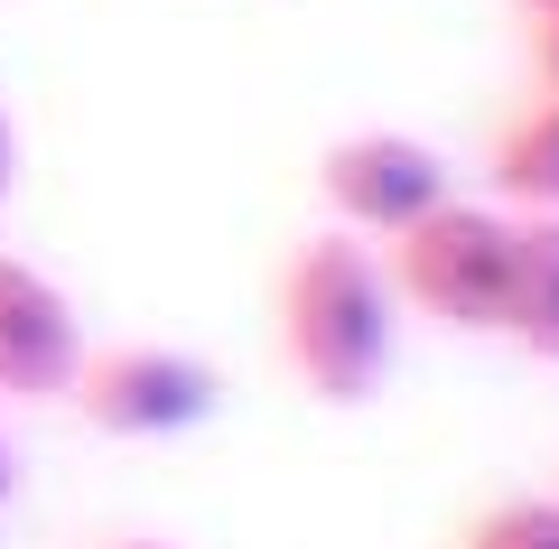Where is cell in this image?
Returning <instances> with one entry per match:
<instances>
[{
	"instance_id": "cell-1",
	"label": "cell",
	"mask_w": 559,
	"mask_h": 549,
	"mask_svg": "<svg viewBox=\"0 0 559 549\" xmlns=\"http://www.w3.org/2000/svg\"><path fill=\"white\" fill-rule=\"evenodd\" d=\"M392 335H401V289L364 242L308 234L280 271V354L318 401L355 410L392 373Z\"/></svg>"
},
{
	"instance_id": "cell-2",
	"label": "cell",
	"mask_w": 559,
	"mask_h": 549,
	"mask_svg": "<svg viewBox=\"0 0 559 549\" xmlns=\"http://www.w3.org/2000/svg\"><path fill=\"white\" fill-rule=\"evenodd\" d=\"M513 224L522 215H495V205H429L419 224H401L382 271L392 289L411 298L419 317H439L457 335H495L503 326V289H513Z\"/></svg>"
},
{
	"instance_id": "cell-3",
	"label": "cell",
	"mask_w": 559,
	"mask_h": 549,
	"mask_svg": "<svg viewBox=\"0 0 559 549\" xmlns=\"http://www.w3.org/2000/svg\"><path fill=\"white\" fill-rule=\"evenodd\" d=\"M75 401L103 438H178V429H205L215 419V363L178 345H84L75 363Z\"/></svg>"
},
{
	"instance_id": "cell-4",
	"label": "cell",
	"mask_w": 559,
	"mask_h": 549,
	"mask_svg": "<svg viewBox=\"0 0 559 549\" xmlns=\"http://www.w3.org/2000/svg\"><path fill=\"white\" fill-rule=\"evenodd\" d=\"M318 196L345 234L392 242L401 224H419L429 205H448V158L411 131H355L318 158Z\"/></svg>"
},
{
	"instance_id": "cell-5",
	"label": "cell",
	"mask_w": 559,
	"mask_h": 549,
	"mask_svg": "<svg viewBox=\"0 0 559 549\" xmlns=\"http://www.w3.org/2000/svg\"><path fill=\"white\" fill-rule=\"evenodd\" d=\"M84 363V317L47 271L0 252V392L10 401H66Z\"/></svg>"
},
{
	"instance_id": "cell-6",
	"label": "cell",
	"mask_w": 559,
	"mask_h": 549,
	"mask_svg": "<svg viewBox=\"0 0 559 549\" xmlns=\"http://www.w3.org/2000/svg\"><path fill=\"white\" fill-rule=\"evenodd\" d=\"M522 354L559 363V215H522L513 224V289H503V326Z\"/></svg>"
},
{
	"instance_id": "cell-7",
	"label": "cell",
	"mask_w": 559,
	"mask_h": 549,
	"mask_svg": "<svg viewBox=\"0 0 559 549\" xmlns=\"http://www.w3.org/2000/svg\"><path fill=\"white\" fill-rule=\"evenodd\" d=\"M495 187L513 205H532V215H559V103H522L513 121H503L495 140Z\"/></svg>"
},
{
	"instance_id": "cell-8",
	"label": "cell",
	"mask_w": 559,
	"mask_h": 549,
	"mask_svg": "<svg viewBox=\"0 0 559 549\" xmlns=\"http://www.w3.org/2000/svg\"><path fill=\"white\" fill-rule=\"evenodd\" d=\"M457 549H559V493H513V503H485L457 530Z\"/></svg>"
},
{
	"instance_id": "cell-9",
	"label": "cell",
	"mask_w": 559,
	"mask_h": 549,
	"mask_svg": "<svg viewBox=\"0 0 559 549\" xmlns=\"http://www.w3.org/2000/svg\"><path fill=\"white\" fill-rule=\"evenodd\" d=\"M532 75H540V94L559 103V20H532Z\"/></svg>"
},
{
	"instance_id": "cell-10",
	"label": "cell",
	"mask_w": 559,
	"mask_h": 549,
	"mask_svg": "<svg viewBox=\"0 0 559 549\" xmlns=\"http://www.w3.org/2000/svg\"><path fill=\"white\" fill-rule=\"evenodd\" d=\"M10 177H20V131H10V112H0V196H10Z\"/></svg>"
},
{
	"instance_id": "cell-11",
	"label": "cell",
	"mask_w": 559,
	"mask_h": 549,
	"mask_svg": "<svg viewBox=\"0 0 559 549\" xmlns=\"http://www.w3.org/2000/svg\"><path fill=\"white\" fill-rule=\"evenodd\" d=\"M513 10L522 20H559V0H513Z\"/></svg>"
},
{
	"instance_id": "cell-12",
	"label": "cell",
	"mask_w": 559,
	"mask_h": 549,
	"mask_svg": "<svg viewBox=\"0 0 559 549\" xmlns=\"http://www.w3.org/2000/svg\"><path fill=\"white\" fill-rule=\"evenodd\" d=\"M10 475H20V466H10V438H0V512H10Z\"/></svg>"
},
{
	"instance_id": "cell-13",
	"label": "cell",
	"mask_w": 559,
	"mask_h": 549,
	"mask_svg": "<svg viewBox=\"0 0 559 549\" xmlns=\"http://www.w3.org/2000/svg\"><path fill=\"white\" fill-rule=\"evenodd\" d=\"M103 549H168V540H103Z\"/></svg>"
}]
</instances>
